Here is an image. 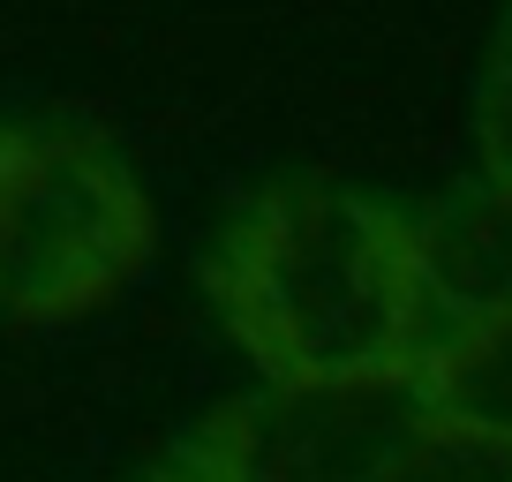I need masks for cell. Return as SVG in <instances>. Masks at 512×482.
Returning a JSON list of instances; mask_svg holds the SVG:
<instances>
[{
	"label": "cell",
	"mask_w": 512,
	"mask_h": 482,
	"mask_svg": "<svg viewBox=\"0 0 512 482\" xmlns=\"http://www.w3.org/2000/svg\"><path fill=\"white\" fill-rule=\"evenodd\" d=\"M430 422L437 407L422 377L256 385L211 407L174 445V460L204 482H384Z\"/></svg>",
	"instance_id": "3"
},
{
	"label": "cell",
	"mask_w": 512,
	"mask_h": 482,
	"mask_svg": "<svg viewBox=\"0 0 512 482\" xmlns=\"http://www.w3.org/2000/svg\"><path fill=\"white\" fill-rule=\"evenodd\" d=\"M422 392L437 415L475 422V430L512 437V317L482 324V332H452L422 354Z\"/></svg>",
	"instance_id": "5"
},
{
	"label": "cell",
	"mask_w": 512,
	"mask_h": 482,
	"mask_svg": "<svg viewBox=\"0 0 512 482\" xmlns=\"http://www.w3.org/2000/svg\"><path fill=\"white\" fill-rule=\"evenodd\" d=\"M159 211L91 113H0V332H53L113 309L151 272Z\"/></svg>",
	"instance_id": "2"
},
{
	"label": "cell",
	"mask_w": 512,
	"mask_h": 482,
	"mask_svg": "<svg viewBox=\"0 0 512 482\" xmlns=\"http://www.w3.org/2000/svg\"><path fill=\"white\" fill-rule=\"evenodd\" d=\"M136 482H204L196 467H181V460H166V467H151V475H136Z\"/></svg>",
	"instance_id": "8"
},
{
	"label": "cell",
	"mask_w": 512,
	"mask_h": 482,
	"mask_svg": "<svg viewBox=\"0 0 512 482\" xmlns=\"http://www.w3.org/2000/svg\"><path fill=\"white\" fill-rule=\"evenodd\" d=\"M384 482H512V437L437 415L430 430L392 460Z\"/></svg>",
	"instance_id": "6"
},
{
	"label": "cell",
	"mask_w": 512,
	"mask_h": 482,
	"mask_svg": "<svg viewBox=\"0 0 512 482\" xmlns=\"http://www.w3.org/2000/svg\"><path fill=\"white\" fill-rule=\"evenodd\" d=\"M475 174H512V8L497 16L490 61L475 76Z\"/></svg>",
	"instance_id": "7"
},
{
	"label": "cell",
	"mask_w": 512,
	"mask_h": 482,
	"mask_svg": "<svg viewBox=\"0 0 512 482\" xmlns=\"http://www.w3.org/2000/svg\"><path fill=\"white\" fill-rule=\"evenodd\" d=\"M437 339L512 317V174H467L407 219Z\"/></svg>",
	"instance_id": "4"
},
{
	"label": "cell",
	"mask_w": 512,
	"mask_h": 482,
	"mask_svg": "<svg viewBox=\"0 0 512 482\" xmlns=\"http://www.w3.org/2000/svg\"><path fill=\"white\" fill-rule=\"evenodd\" d=\"M204 302L264 385L415 377L437 347L407 211L332 174L241 196L204 249Z\"/></svg>",
	"instance_id": "1"
}]
</instances>
